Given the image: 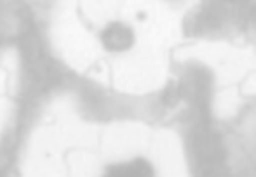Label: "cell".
Listing matches in <instances>:
<instances>
[{"instance_id": "6da1fadb", "label": "cell", "mask_w": 256, "mask_h": 177, "mask_svg": "<svg viewBox=\"0 0 256 177\" xmlns=\"http://www.w3.org/2000/svg\"><path fill=\"white\" fill-rule=\"evenodd\" d=\"M102 42L108 50H126L134 42V33L131 28L124 26L120 23H114L102 33Z\"/></svg>"}, {"instance_id": "7a4b0ae2", "label": "cell", "mask_w": 256, "mask_h": 177, "mask_svg": "<svg viewBox=\"0 0 256 177\" xmlns=\"http://www.w3.org/2000/svg\"><path fill=\"white\" fill-rule=\"evenodd\" d=\"M103 177H155V172L148 160L134 158L126 164L110 165Z\"/></svg>"}]
</instances>
